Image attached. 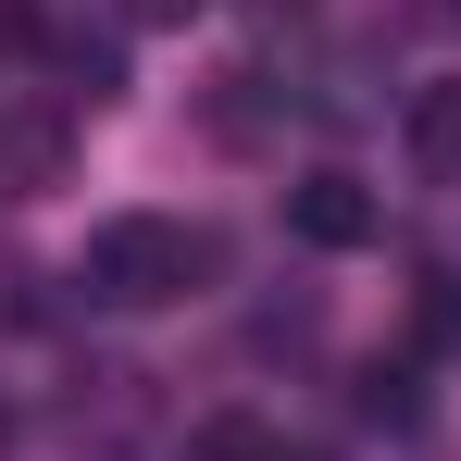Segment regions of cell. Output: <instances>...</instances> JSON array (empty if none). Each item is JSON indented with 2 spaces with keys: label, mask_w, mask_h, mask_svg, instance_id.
<instances>
[{
  "label": "cell",
  "mask_w": 461,
  "mask_h": 461,
  "mask_svg": "<svg viewBox=\"0 0 461 461\" xmlns=\"http://www.w3.org/2000/svg\"><path fill=\"white\" fill-rule=\"evenodd\" d=\"M200 275H212V237L175 225V212H113L87 237V262H76V287L100 312H162V300H187Z\"/></svg>",
  "instance_id": "cell-1"
},
{
  "label": "cell",
  "mask_w": 461,
  "mask_h": 461,
  "mask_svg": "<svg viewBox=\"0 0 461 461\" xmlns=\"http://www.w3.org/2000/svg\"><path fill=\"white\" fill-rule=\"evenodd\" d=\"M287 225H300L312 249H375L386 200L362 187V175H300V187H287Z\"/></svg>",
  "instance_id": "cell-2"
},
{
  "label": "cell",
  "mask_w": 461,
  "mask_h": 461,
  "mask_svg": "<svg viewBox=\"0 0 461 461\" xmlns=\"http://www.w3.org/2000/svg\"><path fill=\"white\" fill-rule=\"evenodd\" d=\"M399 138H411V162H424V175H461V76L411 87V125H399Z\"/></svg>",
  "instance_id": "cell-3"
},
{
  "label": "cell",
  "mask_w": 461,
  "mask_h": 461,
  "mask_svg": "<svg viewBox=\"0 0 461 461\" xmlns=\"http://www.w3.org/2000/svg\"><path fill=\"white\" fill-rule=\"evenodd\" d=\"M187 461H287V437H275V424H249V411H225V424H200V437H187Z\"/></svg>",
  "instance_id": "cell-4"
},
{
  "label": "cell",
  "mask_w": 461,
  "mask_h": 461,
  "mask_svg": "<svg viewBox=\"0 0 461 461\" xmlns=\"http://www.w3.org/2000/svg\"><path fill=\"white\" fill-rule=\"evenodd\" d=\"M424 324H437V337H461V275H437V300H424Z\"/></svg>",
  "instance_id": "cell-5"
},
{
  "label": "cell",
  "mask_w": 461,
  "mask_h": 461,
  "mask_svg": "<svg viewBox=\"0 0 461 461\" xmlns=\"http://www.w3.org/2000/svg\"><path fill=\"white\" fill-rule=\"evenodd\" d=\"M125 13H138V25H187L200 0H125Z\"/></svg>",
  "instance_id": "cell-6"
}]
</instances>
